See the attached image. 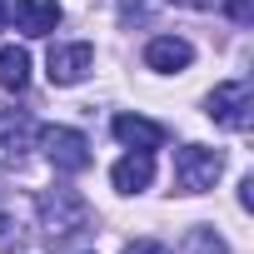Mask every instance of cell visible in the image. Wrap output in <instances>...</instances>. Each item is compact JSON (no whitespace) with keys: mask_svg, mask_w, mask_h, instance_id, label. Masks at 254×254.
Segmentation results:
<instances>
[{"mask_svg":"<svg viewBox=\"0 0 254 254\" xmlns=\"http://www.w3.org/2000/svg\"><path fill=\"white\" fill-rule=\"evenodd\" d=\"M35 209H40V234H45L50 244H70L75 234L90 229V204H85L80 190H65V185L40 190V194H35Z\"/></svg>","mask_w":254,"mask_h":254,"instance_id":"obj_1","label":"cell"},{"mask_svg":"<svg viewBox=\"0 0 254 254\" xmlns=\"http://www.w3.org/2000/svg\"><path fill=\"white\" fill-rule=\"evenodd\" d=\"M219 175H224V155L219 150H204V145L175 150V190L180 194H204V190H214Z\"/></svg>","mask_w":254,"mask_h":254,"instance_id":"obj_2","label":"cell"},{"mask_svg":"<svg viewBox=\"0 0 254 254\" xmlns=\"http://www.w3.org/2000/svg\"><path fill=\"white\" fill-rule=\"evenodd\" d=\"M209 120L214 125H224V130H249L254 125V85L249 80H224V85H214L209 90Z\"/></svg>","mask_w":254,"mask_h":254,"instance_id":"obj_3","label":"cell"},{"mask_svg":"<svg viewBox=\"0 0 254 254\" xmlns=\"http://www.w3.org/2000/svg\"><path fill=\"white\" fill-rule=\"evenodd\" d=\"M40 150H45V160L60 170V175H80V170H90V140L80 135V130H70V125H45L40 130Z\"/></svg>","mask_w":254,"mask_h":254,"instance_id":"obj_4","label":"cell"},{"mask_svg":"<svg viewBox=\"0 0 254 254\" xmlns=\"http://www.w3.org/2000/svg\"><path fill=\"white\" fill-rule=\"evenodd\" d=\"M90 70H95V50H90L85 40H75V45H55L50 60H45L50 85H80Z\"/></svg>","mask_w":254,"mask_h":254,"instance_id":"obj_5","label":"cell"},{"mask_svg":"<svg viewBox=\"0 0 254 254\" xmlns=\"http://www.w3.org/2000/svg\"><path fill=\"white\" fill-rule=\"evenodd\" d=\"M10 20L25 30V35H50L60 25V0H10Z\"/></svg>","mask_w":254,"mask_h":254,"instance_id":"obj_6","label":"cell"},{"mask_svg":"<svg viewBox=\"0 0 254 254\" xmlns=\"http://www.w3.org/2000/svg\"><path fill=\"white\" fill-rule=\"evenodd\" d=\"M150 180H155V155L150 150H130V155L110 170V185L120 194H140V190H150Z\"/></svg>","mask_w":254,"mask_h":254,"instance_id":"obj_7","label":"cell"},{"mask_svg":"<svg viewBox=\"0 0 254 254\" xmlns=\"http://www.w3.org/2000/svg\"><path fill=\"white\" fill-rule=\"evenodd\" d=\"M190 60H194V45L180 40V35H155V40L145 45V65L160 70V75H175V70H185Z\"/></svg>","mask_w":254,"mask_h":254,"instance_id":"obj_8","label":"cell"},{"mask_svg":"<svg viewBox=\"0 0 254 254\" xmlns=\"http://www.w3.org/2000/svg\"><path fill=\"white\" fill-rule=\"evenodd\" d=\"M115 140H125L130 150H160L165 145V125H155V120H145V115H115Z\"/></svg>","mask_w":254,"mask_h":254,"instance_id":"obj_9","label":"cell"},{"mask_svg":"<svg viewBox=\"0 0 254 254\" xmlns=\"http://www.w3.org/2000/svg\"><path fill=\"white\" fill-rule=\"evenodd\" d=\"M25 85H30V55L20 45H0V90L20 95Z\"/></svg>","mask_w":254,"mask_h":254,"instance_id":"obj_10","label":"cell"},{"mask_svg":"<svg viewBox=\"0 0 254 254\" xmlns=\"http://www.w3.org/2000/svg\"><path fill=\"white\" fill-rule=\"evenodd\" d=\"M185 249H190V254H229V244H224L214 229H204V224H199V229H190Z\"/></svg>","mask_w":254,"mask_h":254,"instance_id":"obj_11","label":"cell"},{"mask_svg":"<svg viewBox=\"0 0 254 254\" xmlns=\"http://www.w3.org/2000/svg\"><path fill=\"white\" fill-rule=\"evenodd\" d=\"M0 155H5V160L25 155V125H5V130H0Z\"/></svg>","mask_w":254,"mask_h":254,"instance_id":"obj_12","label":"cell"},{"mask_svg":"<svg viewBox=\"0 0 254 254\" xmlns=\"http://www.w3.org/2000/svg\"><path fill=\"white\" fill-rule=\"evenodd\" d=\"M25 244V234H20V224L10 219V214H0V254H15Z\"/></svg>","mask_w":254,"mask_h":254,"instance_id":"obj_13","label":"cell"},{"mask_svg":"<svg viewBox=\"0 0 254 254\" xmlns=\"http://www.w3.org/2000/svg\"><path fill=\"white\" fill-rule=\"evenodd\" d=\"M224 15H229L234 25H249V20H254V0H224Z\"/></svg>","mask_w":254,"mask_h":254,"instance_id":"obj_14","label":"cell"},{"mask_svg":"<svg viewBox=\"0 0 254 254\" xmlns=\"http://www.w3.org/2000/svg\"><path fill=\"white\" fill-rule=\"evenodd\" d=\"M125 254H170L160 239H135V244H125Z\"/></svg>","mask_w":254,"mask_h":254,"instance_id":"obj_15","label":"cell"},{"mask_svg":"<svg viewBox=\"0 0 254 254\" xmlns=\"http://www.w3.org/2000/svg\"><path fill=\"white\" fill-rule=\"evenodd\" d=\"M175 5H190V10H209L214 0H175Z\"/></svg>","mask_w":254,"mask_h":254,"instance_id":"obj_16","label":"cell"},{"mask_svg":"<svg viewBox=\"0 0 254 254\" xmlns=\"http://www.w3.org/2000/svg\"><path fill=\"white\" fill-rule=\"evenodd\" d=\"M0 25H10V0H0Z\"/></svg>","mask_w":254,"mask_h":254,"instance_id":"obj_17","label":"cell"}]
</instances>
